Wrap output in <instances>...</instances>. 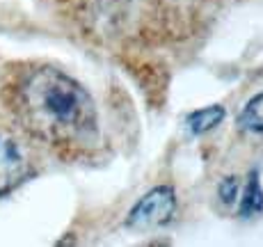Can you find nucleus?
<instances>
[{
	"mask_svg": "<svg viewBox=\"0 0 263 247\" xmlns=\"http://www.w3.org/2000/svg\"><path fill=\"white\" fill-rule=\"evenodd\" d=\"M7 103L23 133L53 149L80 151L99 138V112L92 94L67 71L39 64L21 71Z\"/></svg>",
	"mask_w": 263,
	"mask_h": 247,
	"instance_id": "obj_1",
	"label": "nucleus"
},
{
	"mask_svg": "<svg viewBox=\"0 0 263 247\" xmlns=\"http://www.w3.org/2000/svg\"><path fill=\"white\" fill-rule=\"evenodd\" d=\"M34 172L32 154L12 126L0 124V197L28 181Z\"/></svg>",
	"mask_w": 263,
	"mask_h": 247,
	"instance_id": "obj_2",
	"label": "nucleus"
},
{
	"mask_svg": "<svg viewBox=\"0 0 263 247\" xmlns=\"http://www.w3.org/2000/svg\"><path fill=\"white\" fill-rule=\"evenodd\" d=\"M176 213V193L172 185H158L151 188L138 204L130 208L126 224L130 229H154L172 222Z\"/></svg>",
	"mask_w": 263,
	"mask_h": 247,
	"instance_id": "obj_3",
	"label": "nucleus"
},
{
	"mask_svg": "<svg viewBox=\"0 0 263 247\" xmlns=\"http://www.w3.org/2000/svg\"><path fill=\"white\" fill-rule=\"evenodd\" d=\"M224 108L222 105H206V108H199L195 110V112L185 115V130H188L190 135H204L209 133V130L217 128V126L222 124V119H224Z\"/></svg>",
	"mask_w": 263,
	"mask_h": 247,
	"instance_id": "obj_4",
	"label": "nucleus"
},
{
	"mask_svg": "<svg viewBox=\"0 0 263 247\" xmlns=\"http://www.w3.org/2000/svg\"><path fill=\"white\" fill-rule=\"evenodd\" d=\"M238 201H240V215L242 218H254V215L263 213V185H261L259 169H252L250 172L245 193L238 197Z\"/></svg>",
	"mask_w": 263,
	"mask_h": 247,
	"instance_id": "obj_5",
	"label": "nucleus"
},
{
	"mask_svg": "<svg viewBox=\"0 0 263 247\" xmlns=\"http://www.w3.org/2000/svg\"><path fill=\"white\" fill-rule=\"evenodd\" d=\"M236 124L247 133H263V92L254 94L238 112Z\"/></svg>",
	"mask_w": 263,
	"mask_h": 247,
	"instance_id": "obj_6",
	"label": "nucleus"
},
{
	"mask_svg": "<svg viewBox=\"0 0 263 247\" xmlns=\"http://www.w3.org/2000/svg\"><path fill=\"white\" fill-rule=\"evenodd\" d=\"M217 195H220L222 204H227V206L236 204L238 197H240V183H238V179H236V176H227V179L220 183V188H217Z\"/></svg>",
	"mask_w": 263,
	"mask_h": 247,
	"instance_id": "obj_7",
	"label": "nucleus"
}]
</instances>
